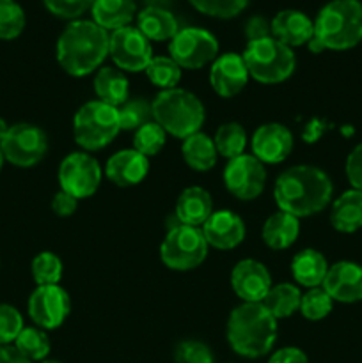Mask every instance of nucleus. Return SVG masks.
I'll list each match as a JSON object with an SVG mask.
<instances>
[{
  "label": "nucleus",
  "mask_w": 362,
  "mask_h": 363,
  "mask_svg": "<svg viewBox=\"0 0 362 363\" xmlns=\"http://www.w3.org/2000/svg\"><path fill=\"white\" fill-rule=\"evenodd\" d=\"M59 183L60 190L67 191L78 201L87 199L99 188L102 167L89 152H71L60 162Z\"/></svg>",
  "instance_id": "nucleus-11"
},
{
  "label": "nucleus",
  "mask_w": 362,
  "mask_h": 363,
  "mask_svg": "<svg viewBox=\"0 0 362 363\" xmlns=\"http://www.w3.org/2000/svg\"><path fill=\"white\" fill-rule=\"evenodd\" d=\"M293 151V135L284 124L268 123L252 135V155L261 163H280Z\"/></svg>",
  "instance_id": "nucleus-17"
},
{
  "label": "nucleus",
  "mask_w": 362,
  "mask_h": 363,
  "mask_svg": "<svg viewBox=\"0 0 362 363\" xmlns=\"http://www.w3.org/2000/svg\"><path fill=\"white\" fill-rule=\"evenodd\" d=\"M332 181L322 169L295 165L277 177L273 197L280 211L304 218L323 211L332 199Z\"/></svg>",
  "instance_id": "nucleus-1"
},
{
  "label": "nucleus",
  "mask_w": 362,
  "mask_h": 363,
  "mask_svg": "<svg viewBox=\"0 0 362 363\" xmlns=\"http://www.w3.org/2000/svg\"><path fill=\"white\" fill-rule=\"evenodd\" d=\"M323 289L334 301L357 303L362 301V266L351 261H341L329 266Z\"/></svg>",
  "instance_id": "nucleus-18"
},
{
  "label": "nucleus",
  "mask_w": 362,
  "mask_h": 363,
  "mask_svg": "<svg viewBox=\"0 0 362 363\" xmlns=\"http://www.w3.org/2000/svg\"><path fill=\"white\" fill-rule=\"evenodd\" d=\"M146 74L162 91L174 89L181 80V67L170 57H153L146 67Z\"/></svg>",
  "instance_id": "nucleus-34"
},
{
  "label": "nucleus",
  "mask_w": 362,
  "mask_h": 363,
  "mask_svg": "<svg viewBox=\"0 0 362 363\" xmlns=\"http://www.w3.org/2000/svg\"><path fill=\"white\" fill-rule=\"evenodd\" d=\"M14 347L32 363L46 360L52 350V342L46 332L38 326H25L14 340Z\"/></svg>",
  "instance_id": "nucleus-31"
},
{
  "label": "nucleus",
  "mask_w": 362,
  "mask_h": 363,
  "mask_svg": "<svg viewBox=\"0 0 362 363\" xmlns=\"http://www.w3.org/2000/svg\"><path fill=\"white\" fill-rule=\"evenodd\" d=\"M241 57L248 74L259 84H280L287 80L297 67L293 48L283 45L272 35L248 41Z\"/></svg>",
  "instance_id": "nucleus-6"
},
{
  "label": "nucleus",
  "mask_w": 362,
  "mask_h": 363,
  "mask_svg": "<svg viewBox=\"0 0 362 363\" xmlns=\"http://www.w3.org/2000/svg\"><path fill=\"white\" fill-rule=\"evenodd\" d=\"M213 142L220 156L233 160L243 155L245 145H247V133L240 123H226L216 130Z\"/></svg>",
  "instance_id": "nucleus-32"
},
{
  "label": "nucleus",
  "mask_w": 362,
  "mask_h": 363,
  "mask_svg": "<svg viewBox=\"0 0 362 363\" xmlns=\"http://www.w3.org/2000/svg\"><path fill=\"white\" fill-rule=\"evenodd\" d=\"M25 27V13L16 0H0V39H14Z\"/></svg>",
  "instance_id": "nucleus-38"
},
{
  "label": "nucleus",
  "mask_w": 362,
  "mask_h": 363,
  "mask_svg": "<svg viewBox=\"0 0 362 363\" xmlns=\"http://www.w3.org/2000/svg\"><path fill=\"white\" fill-rule=\"evenodd\" d=\"M181 152H183L187 165L190 169L197 170V172L212 170L216 163V156H219L213 138L201 133V131L185 138L183 145H181Z\"/></svg>",
  "instance_id": "nucleus-29"
},
{
  "label": "nucleus",
  "mask_w": 362,
  "mask_h": 363,
  "mask_svg": "<svg viewBox=\"0 0 362 363\" xmlns=\"http://www.w3.org/2000/svg\"><path fill=\"white\" fill-rule=\"evenodd\" d=\"M231 286L243 303H261L272 287V277L263 262L243 259L231 272Z\"/></svg>",
  "instance_id": "nucleus-15"
},
{
  "label": "nucleus",
  "mask_w": 362,
  "mask_h": 363,
  "mask_svg": "<svg viewBox=\"0 0 362 363\" xmlns=\"http://www.w3.org/2000/svg\"><path fill=\"white\" fill-rule=\"evenodd\" d=\"M270 28H272V38L290 48L309 43L314 35V21L298 9L279 11L270 21Z\"/></svg>",
  "instance_id": "nucleus-20"
},
{
  "label": "nucleus",
  "mask_w": 362,
  "mask_h": 363,
  "mask_svg": "<svg viewBox=\"0 0 362 363\" xmlns=\"http://www.w3.org/2000/svg\"><path fill=\"white\" fill-rule=\"evenodd\" d=\"M201 230L206 243L219 250H231L245 240L243 220L229 209L213 211Z\"/></svg>",
  "instance_id": "nucleus-19"
},
{
  "label": "nucleus",
  "mask_w": 362,
  "mask_h": 363,
  "mask_svg": "<svg viewBox=\"0 0 362 363\" xmlns=\"http://www.w3.org/2000/svg\"><path fill=\"white\" fill-rule=\"evenodd\" d=\"M110 34L94 20H73L57 41V60L71 77L91 74L105 60Z\"/></svg>",
  "instance_id": "nucleus-2"
},
{
  "label": "nucleus",
  "mask_w": 362,
  "mask_h": 363,
  "mask_svg": "<svg viewBox=\"0 0 362 363\" xmlns=\"http://www.w3.org/2000/svg\"><path fill=\"white\" fill-rule=\"evenodd\" d=\"M268 363H309V358L300 347L287 346L275 351V353L270 357Z\"/></svg>",
  "instance_id": "nucleus-46"
},
{
  "label": "nucleus",
  "mask_w": 362,
  "mask_h": 363,
  "mask_svg": "<svg viewBox=\"0 0 362 363\" xmlns=\"http://www.w3.org/2000/svg\"><path fill=\"white\" fill-rule=\"evenodd\" d=\"M0 363H32L14 346H0Z\"/></svg>",
  "instance_id": "nucleus-47"
},
{
  "label": "nucleus",
  "mask_w": 362,
  "mask_h": 363,
  "mask_svg": "<svg viewBox=\"0 0 362 363\" xmlns=\"http://www.w3.org/2000/svg\"><path fill=\"white\" fill-rule=\"evenodd\" d=\"M245 34H247L248 41H254V39H263L272 35V28H270V21L265 16H251L245 25Z\"/></svg>",
  "instance_id": "nucleus-44"
},
{
  "label": "nucleus",
  "mask_w": 362,
  "mask_h": 363,
  "mask_svg": "<svg viewBox=\"0 0 362 363\" xmlns=\"http://www.w3.org/2000/svg\"><path fill=\"white\" fill-rule=\"evenodd\" d=\"M110 57L123 71L137 73L146 71L153 59V48L149 39L137 27H121L110 34Z\"/></svg>",
  "instance_id": "nucleus-13"
},
{
  "label": "nucleus",
  "mask_w": 362,
  "mask_h": 363,
  "mask_svg": "<svg viewBox=\"0 0 362 363\" xmlns=\"http://www.w3.org/2000/svg\"><path fill=\"white\" fill-rule=\"evenodd\" d=\"M119 112V126L121 130L137 131L138 128L153 121V106L148 99L133 98L117 108Z\"/></svg>",
  "instance_id": "nucleus-33"
},
{
  "label": "nucleus",
  "mask_w": 362,
  "mask_h": 363,
  "mask_svg": "<svg viewBox=\"0 0 362 363\" xmlns=\"http://www.w3.org/2000/svg\"><path fill=\"white\" fill-rule=\"evenodd\" d=\"M213 215V201L209 191L201 186H190L181 191L176 202V218L183 225H204Z\"/></svg>",
  "instance_id": "nucleus-22"
},
{
  "label": "nucleus",
  "mask_w": 362,
  "mask_h": 363,
  "mask_svg": "<svg viewBox=\"0 0 362 363\" xmlns=\"http://www.w3.org/2000/svg\"><path fill=\"white\" fill-rule=\"evenodd\" d=\"M94 92L99 101L119 108L123 103L128 101V92H130L128 78L116 67H102L94 77Z\"/></svg>",
  "instance_id": "nucleus-28"
},
{
  "label": "nucleus",
  "mask_w": 362,
  "mask_h": 363,
  "mask_svg": "<svg viewBox=\"0 0 362 363\" xmlns=\"http://www.w3.org/2000/svg\"><path fill=\"white\" fill-rule=\"evenodd\" d=\"M23 318L13 305L0 303V346H11L23 330Z\"/></svg>",
  "instance_id": "nucleus-39"
},
{
  "label": "nucleus",
  "mask_w": 362,
  "mask_h": 363,
  "mask_svg": "<svg viewBox=\"0 0 362 363\" xmlns=\"http://www.w3.org/2000/svg\"><path fill=\"white\" fill-rule=\"evenodd\" d=\"M0 149L7 162L27 169L45 158L48 151V137L35 124L18 123L9 126L6 137L0 142Z\"/></svg>",
  "instance_id": "nucleus-10"
},
{
  "label": "nucleus",
  "mask_w": 362,
  "mask_h": 363,
  "mask_svg": "<svg viewBox=\"0 0 362 363\" xmlns=\"http://www.w3.org/2000/svg\"><path fill=\"white\" fill-rule=\"evenodd\" d=\"M298 234H300V222L297 216L280 211V209L266 218L261 229L263 241L273 250L290 248L297 241Z\"/></svg>",
  "instance_id": "nucleus-24"
},
{
  "label": "nucleus",
  "mask_w": 362,
  "mask_h": 363,
  "mask_svg": "<svg viewBox=\"0 0 362 363\" xmlns=\"http://www.w3.org/2000/svg\"><path fill=\"white\" fill-rule=\"evenodd\" d=\"M39 363H60V362H55V360H43V362H39Z\"/></svg>",
  "instance_id": "nucleus-50"
},
{
  "label": "nucleus",
  "mask_w": 362,
  "mask_h": 363,
  "mask_svg": "<svg viewBox=\"0 0 362 363\" xmlns=\"http://www.w3.org/2000/svg\"><path fill=\"white\" fill-rule=\"evenodd\" d=\"M192 6L209 16L231 18L243 11L248 0H190Z\"/></svg>",
  "instance_id": "nucleus-41"
},
{
  "label": "nucleus",
  "mask_w": 362,
  "mask_h": 363,
  "mask_svg": "<svg viewBox=\"0 0 362 363\" xmlns=\"http://www.w3.org/2000/svg\"><path fill=\"white\" fill-rule=\"evenodd\" d=\"M314 38L329 50H348L362 41L361 0H330L314 20Z\"/></svg>",
  "instance_id": "nucleus-4"
},
{
  "label": "nucleus",
  "mask_w": 362,
  "mask_h": 363,
  "mask_svg": "<svg viewBox=\"0 0 362 363\" xmlns=\"http://www.w3.org/2000/svg\"><path fill=\"white\" fill-rule=\"evenodd\" d=\"M32 277L38 286H57L62 279V262L53 252H41L32 261Z\"/></svg>",
  "instance_id": "nucleus-35"
},
{
  "label": "nucleus",
  "mask_w": 362,
  "mask_h": 363,
  "mask_svg": "<svg viewBox=\"0 0 362 363\" xmlns=\"http://www.w3.org/2000/svg\"><path fill=\"white\" fill-rule=\"evenodd\" d=\"M227 342L245 358H261L277 340V319L263 303H241L227 319Z\"/></svg>",
  "instance_id": "nucleus-3"
},
{
  "label": "nucleus",
  "mask_w": 362,
  "mask_h": 363,
  "mask_svg": "<svg viewBox=\"0 0 362 363\" xmlns=\"http://www.w3.org/2000/svg\"><path fill=\"white\" fill-rule=\"evenodd\" d=\"M7 130H9V126H7L6 121H4L2 117H0V142H2V140H4V137H6Z\"/></svg>",
  "instance_id": "nucleus-48"
},
{
  "label": "nucleus",
  "mask_w": 362,
  "mask_h": 363,
  "mask_svg": "<svg viewBox=\"0 0 362 363\" xmlns=\"http://www.w3.org/2000/svg\"><path fill=\"white\" fill-rule=\"evenodd\" d=\"M170 59L185 69H201L213 62L219 53V41L201 27H185L169 43Z\"/></svg>",
  "instance_id": "nucleus-9"
},
{
  "label": "nucleus",
  "mask_w": 362,
  "mask_h": 363,
  "mask_svg": "<svg viewBox=\"0 0 362 363\" xmlns=\"http://www.w3.org/2000/svg\"><path fill=\"white\" fill-rule=\"evenodd\" d=\"M92 20L105 30L126 27L135 16V0H94L91 6Z\"/></svg>",
  "instance_id": "nucleus-27"
},
{
  "label": "nucleus",
  "mask_w": 362,
  "mask_h": 363,
  "mask_svg": "<svg viewBox=\"0 0 362 363\" xmlns=\"http://www.w3.org/2000/svg\"><path fill=\"white\" fill-rule=\"evenodd\" d=\"M153 121L172 137L187 138L197 133L204 124V105L185 89H167L158 92L151 103Z\"/></svg>",
  "instance_id": "nucleus-5"
},
{
  "label": "nucleus",
  "mask_w": 362,
  "mask_h": 363,
  "mask_svg": "<svg viewBox=\"0 0 362 363\" xmlns=\"http://www.w3.org/2000/svg\"><path fill=\"white\" fill-rule=\"evenodd\" d=\"M121 131L116 106L94 99L77 110L73 119L75 140L85 151H98L109 145Z\"/></svg>",
  "instance_id": "nucleus-7"
},
{
  "label": "nucleus",
  "mask_w": 362,
  "mask_h": 363,
  "mask_svg": "<svg viewBox=\"0 0 362 363\" xmlns=\"http://www.w3.org/2000/svg\"><path fill=\"white\" fill-rule=\"evenodd\" d=\"M300 301L302 293L297 286H293V284H279V286L270 287L261 303L265 305L266 311L273 318L284 319L300 311Z\"/></svg>",
  "instance_id": "nucleus-30"
},
{
  "label": "nucleus",
  "mask_w": 362,
  "mask_h": 363,
  "mask_svg": "<svg viewBox=\"0 0 362 363\" xmlns=\"http://www.w3.org/2000/svg\"><path fill=\"white\" fill-rule=\"evenodd\" d=\"M4 162H6V158H4V155H2V149H0V170H2V165H4Z\"/></svg>",
  "instance_id": "nucleus-49"
},
{
  "label": "nucleus",
  "mask_w": 362,
  "mask_h": 363,
  "mask_svg": "<svg viewBox=\"0 0 362 363\" xmlns=\"http://www.w3.org/2000/svg\"><path fill=\"white\" fill-rule=\"evenodd\" d=\"M208 255V243L199 227L177 223L169 229L160 247V257L174 272H190L201 266Z\"/></svg>",
  "instance_id": "nucleus-8"
},
{
  "label": "nucleus",
  "mask_w": 362,
  "mask_h": 363,
  "mask_svg": "<svg viewBox=\"0 0 362 363\" xmlns=\"http://www.w3.org/2000/svg\"><path fill=\"white\" fill-rule=\"evenodd\" d=\"M165 137L167 133L163 131V128L160 124H156L155 121H151V123L144 124V126H141L135 131L133 149L141 152V155H144L146 158L155 156L165 145Z\"/></svg>",
  "instance_id": "nucleus-36"
},
{
  "label": "nucleus",
  "mask_w": 362,
  "mask_h": 363,
  "mask_svg": "<svg viewBox=\"0 0 362 363\" xmlns=\"http://www.w3.org/2000/svg\"><path fill=\"white\" fill-rule=\"evenodd\" d=\"M248 77L251 74L245 66L243 57L233 52L216 57L209 69V84H212L213 91L222 98H233L238 92L243 91Z\"/></svg>",
  "instance_id": "nucleus-16"
},
{
  "label": "nucleus",
  "mask_w": 362,
  "mask_h": 363,
  "mask_svg": "<svg viewBox=\"0 0 362 363\" xmlns=\"http://www.w3.org/2000/svg\"><path fill=\"white\" fill-rule=\"evenodd\" d=\"M330 223L336 230L344 234L362 229V191L348 190L334 201L330 211Z\"/></svg>",
  "instance_id": "nucleus-23"
},
{
  "label": "nucleus",
  "mask_w": 362,
  "mask_h": 363,
  "mask_svg": "<svg viewBox=\"0 0 362 363\" xmlns=\"http://www.w3.org/2000/svg\"><path fill=\"white\" fill-rule=\"evenodd\" d=\"M149 170V160L135 149H124L109 158L105 167V176L116 186L128 188L141 183Z\"/></svg>",
  "instance_id": "nucleus-21"
},
{
  "label": "nucleus",
  "mask_w": 362,
  "mask_h": 363,
  "mask_svg": "<svg viewBox=\"0 0 362 363\" xmlns=\"http://www.w3.org/2000/svg\"><path fill=\"white\" fill-rule=\"evenodd\" d=\"M346 177L353 190L362 191V144H357L346 158Z\"/></svg>",
  "instance_id": "nucleus-43"
},
{
  "label": "nucleus",
  "mask_w": 362,
  "mask_h": 363,
  "mask_svg": "<svg viewBox=\"0 0 362 363\" xmlns=\"http://www.w3.org/2000/svg\"><path fill=\"white\" fill-rule=\"evenodd\" d=\"M137 28L149 41H165L177 34V20L169 9L158 6H148L138 13Z\"/></svg>",
  "instance_id": "nucleus-25"
},
{
  "label": "nucleus",
  "mask_w": 362,
  "mask_h": 363,
  "mask_svg": "<svg viewBox=\"0 0 362 363\" xmlns=\"http://www.w3.org/2000/svg\"><path fill=\"white\" fill-rule=\"evenodd\" d=\"M224 184L238 201H254L265 190V163L259 162L254 155H241L229 160L224 169Z\"/></svg>",
  "instance_id": "nucleus-12"
},
{
  "label": "nucleus",
  "mask_w": 362,
  "mask_h": 363,
  "mask_svg": "<svg viewBox=\"0 0 362 363\" xmlns=\"http://www.w3.org/2000/svg\"><path fill=\"white\" fill-rule=\"evenodd\" d=\"M78 208V199H75L73 195H70L67 191L60 190L57 191L55 197L52 201V211L57 216H71Z\"/></svg>",
  "instance_id": "nucleus-45"
},
{
  "label": "nucleus",
  "mask_w": 362,
  "mask_h": 363,
  "mask_svg": "<svg viewBox=\"0 0 362 363\" xmlns=\"http://www.w3.org/2000/svg\"><path fill=\"white\" fill-rule=\"evenodd\" d=\"M334 300L329 296L323 287H312L307 293L302 294L300 312L309 321H319L332 312Z\"/></svg>",
  "instance_id": "nucleus-37"
},
{
  "label": "nucleus",
  "mask_w": 362,
  "mask_h": 363,
  "mask_svg": "<svg viewBox=\"0 0 362 363\" xmlns=\"http://www.w3.org/2000/svg\"><path fill=\"white\" fill-rule=\"evenodd\" d=\"M71 308L70 294L57 286H38L28 298V315L43 330L59 328Z\"/></svg>",
  "instance_id": "nucleus-14"
},
{
  "label": "nucleus",
  "mask_w": 362,
  "mask_h": 363,
  "mask_svg": "<svg viewBox=\"0 0 362 363\" xmlns=\"http://www.w3.org/2000/svg\"><path fill=\"white\" fill-rule=\"evenodd\" d=\"M94 0H45L53 14L62 18H77L92 6Z\"/></svg>",
  "instance_id": "nucleus-42"
},
{
  "label": "nucleus",
  "mask_w": 362,
  "mask_h": 363,
  "mask_svg": "<svg viewBox=\"0 0 362 363\" xmlns=\"http://www.w3.org/2000/svg\"><path fill=\"white\" fill-rule=\"evenodd\" d=\"M327 272H329L327 259L314 248H305V250L298 252L293 257V261H291L293 279L300 286L309 287V289L322 286L327 277Z\"/></svg>",
  "instance_id": "nucleus-26"
},
{
  "label": "nucleus",
  "mask_w": 362,
  "mask_h": 363,
  "mask_svg": "<svg viewBox=\"0 0 362 363\" xmlns=\"http://www.w3.org/2000/svg\"><path fill=\"white\" fill-rule=\"evenodd\" d=\"M174 363H215V358L204 342L183 340L174 350Z\"/></svg>",
  "instance_id": "nucleus-40"
}]
</instances>
